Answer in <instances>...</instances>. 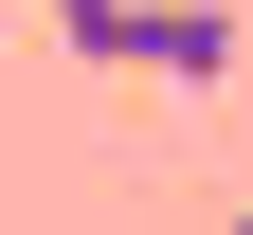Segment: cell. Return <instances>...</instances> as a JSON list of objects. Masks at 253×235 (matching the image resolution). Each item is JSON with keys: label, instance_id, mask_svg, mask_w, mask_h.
<instances>
[{"label": "cell", "instance_id": "6da1fadb", "mask_svg": "<svg viewBox=\"0 0 253 235\" xmlns=\"http://www.w3.org/2000/svg\"><path fill=\"white\" fill-rule=\"evenodd\" d=\"M54 37H73V54H109V73H163V91H217V73H235V0H73Z\"/></svg>", "mask_w": 253, "mask_h": 235}, {"label": "cell", "instance_id": "3957f363", "mask_svg": "<svg viewBox=\"0 0 253 235\" xmlns=\"http://www.w3.org/2000/svg\"><path fill=\"white\" fill-rule=\"evenodd\" d=\"M54 18H73V0H54Z\"/></svg>", "mask_w": 253, "mask_h": 235}, {"label": "cell", "instance_id": "7a4b0ae2", "mask_svg": "<svg viewBox=\"0 0 253 235\" xmlns=\"http://www.w3.org/2000/svg\"><path fill=\"white\" fill-rule=\"evenodd\" d=\"M235 235H253V199H235Z\"/></svg>", "mask_w": 253, "mask_h": 235}]
</instances>
